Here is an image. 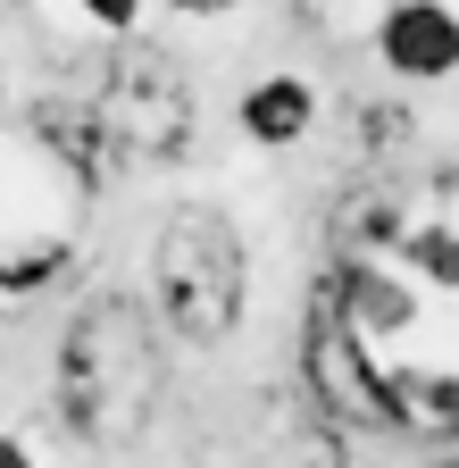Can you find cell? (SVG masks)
<instances>
[{"label": "cell", "mask_w": 459, "mask_h": 468, "mask_svg": "<svg viewBox=\"0 0 459 468\" xmlns=\"http://www.w3.org/2000/svg\"><path fill=\"white\" fill-rule=\"evenodd\" d=\"M159 393V318L134 292H84L59 335V419L84 443H126Z\"/></svg>", "instance_id": "6da1fadb"}, {"label": "cell", "mask_w": 459, "mask_h": 468, "mask_svg": "<svg viewBox=\"0 0 459 468\" xmlns=\"http://www.w3.org/2000/svg\"><path fill=\"white\" fill-rule=\"evenodd\" d=\"M243 292H251V260H243L235 218H217L201 201L159 218V234H151V318L176 343H193V351L235 343Z\"/></svg>", "instance_id": "7a4b0ae2"}, {"label": "cell", "mask_w": 459, "mask_h": 468, "mask_svg": "<svg viewBox=\"0 0 459 468\" xmlns=\"http://www.w3.org/2000/svg\"><path fill=\"white\" fill-rule=\"evenodd\" d=\"M301 393L334 435H360V443H392L401 435V401H392V360L368 351L351 326H342L318 292L301 310Z\"/></svg>", "instance_id": "3957f363"}, {"label": "cell", "mask_w": 459, "mask_h": 468, "mask_svg": "<svg viewBox=\"0 0 459 468\" xmlns=\"http://www.w3.org/2000/svg\"><path fill=\"white\" fill-rule=\"evenodd\" d=\"M309 292H318V302H326L342 326H351L368 351H384V360H392V343L426 318V292L401 276L384 251H334V260L318 268V284H309Z\"/></svg>", "instance_id": "277c9868"}, {"label": "cell", "mask_w": 459, "mask_h": 468, "mask_svg": "<svg viewBox=\"0 0 459 468\" xmlns=\"http://www.w3.org/2000/svg\"><path fill=\"white\" fill-rule=\"evenodd\" d=\"M368 58L401 92L459 84V0H384L368 26Z\"/></svg>", "instance_id": "5b68a950"}, {"label": "cell", "mask_w": 459, "mask_h": 468, "mask_svg": "<svg viewBox=\"0 0 459 468\" xmlns=\"http://www.w3.org/2000/svg\"><path fill=\"white\" fill-rule=\"evenodd\" d=\"M100 117H109V134H118V151H134V159H176L184 134H193L184 84H176L167 58H134V68L100 92Z\"/></svg>", "instance_id": "8992f818"}, {"label": "cell", "mask_w": 459, "mask_h": 468, "mask_svg": "<svg viewBox=\"0 0 459 468\" xmlns=\"http://www.w3.org/2000/svg\"><path fill=\"white\" fill-rule=\"evenodd\" d=\"M318 117H326V92L301 68H267L235 92V126H243L251 151H301L318 134Z\"/></svg>", "instance_id": "52a82bcc"}, {"label": "cell", "mask_w": 459, "mask_h": 468, "mask_svg": "<svg viewBox=\"0 0 459 468\" xmlns=\"http://www.w3.org/2000/svg\"><path fill=\"white\" fill-rule=\"evenodd\" d=\"M392 401H401V435L426 452H459V368L443 360H392Z\"/></svg>", "instance_id": "ba28073f"}, {"label": "cell", "mask_w": 459, "mask_h": 468, "mask_svg": "<svg viewBox=\"0 0 459 468\" xmlns=\"http://www.w3.org/2000/svg\"><path fill=\"white\" fill-rule=\"evenodd\" d=\"M392 268L410 276L426 302H459V218H443V209L410 218L401 243H392Z\"/></svg>", "instance_id": "9c48e42d"}, {"label": "cell", "mask_w": 459, "mask_h": 468, "mask_svg": "<svg viewBox=\"0 0 459 468\" xmlns=\"http://www.w3.org/2000/svg\"><path fill=\"white\" fill-rule=\"evenodd\" d=\"M418 209H401V193L392 185H360V193H342L334 201V251H384L392 260V243H401V226H410Z\"/></svg>", "instance_id": "30bf717a"}, {"label": "cell", "mask_w": 459, "mask_h": 468, "mask_svg": "<svg viewBox=\"0 0 459 468\" xmlns=\"http://www.w3.org/2000/svg\"><path fill=\"white\" fill-rule=\"evenodd\" d=\"M351 143H360V159H401L418 143V117L401 101H368V109H351Z\"/></svg>", "instance_id": "8fae6325"}, {"label": "cell", "mask_w": 459, "mask_h": 468, "mask_svg": "<svg viewBox=\"0 0 459 468\" xmlns=\"http://www.w3.org/2000/svg\"><path fill=\"white\" fill-rule=\"evenodd\" d=\"M68 9H76V26L92 42H134L142 17H151V0H68Z\"/></svg>", "instance_id": "7c38bea8"}, {"label": "cell", "mask_w": 459, "mask_h": 468, "mask_svg": "<svg viewBox=\"0 0 459 468\" xmlns=\"http://www.w3.org/2000/svg\"><path fill=\"white\" fill-rule=\"evenodd\" d=\"M426 201H434L443 218H459V159H443V167L426 176Z\"/></svg>", "instance_id": "4fadbf2b"}, {"label": "cell", "mask_w": 459, "mask_h": 468, "mask_svg": "<svg viewBox=\"0 0 459 468\" xmlns=\"http://www.w3.org/2000/svg\"><path fill=\"white\" fill-rule=\"evenodd\" d=\"M0 468H42V452H34L17 427H0Z\"/></svg>", "instance_id": "5bb4252c"}, {"label": "cell", "mask_w": 459, "mask_h": 468, "mask_svg": "<svg viewBox=\"0 0 459 468\" xmlns=\"http://www.w3.org/2000/svg\"><path fill=\"white\" fill-rule=\"evenodd\" d=\"M176 17H193V26H209V17H225V9H243V0H167Z\"/></svg>", "instance_id": "9a60e30c"}, {"label": "cell", "mask_w": 459, "mask_h": 468, "mask_svg": "<svg viewBox=\"0 0 459 468\" xmlns=\"http://www.w3.org/2000/svg\"><path fill=\"white\" fill-rule=\"evenodd\" d=\"M0 109H9V76H0Z\"/></svg>", "instance_id": "2e32d148"}, {"label": "cell", "mask_w": 459, "mask_h": 468, "mask_svg": "<svg viewBox=\"0 0 459 468\" xmlns=\"http://www.w3.org/2000/svg\"><path fill=\"white\" fill-rule=\"evenodd\" d=\"M243 9H267V0H243Z\"/></svg>", "instance_id": "e0dca14e"}]
</instances>
